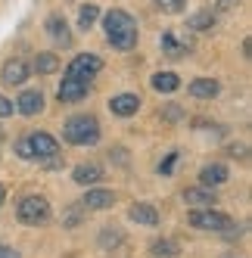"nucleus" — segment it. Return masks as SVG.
<instances>
[{"label": "nucleus", "instance_id": "393cba45", "mask_svg": "<svg viewBox=\"0 0 252 258\" xmlns=\"http://www.w3.org/2000/svg\"><path fill=\"white\" fill-rule=\"evenodd\" d=\"M190 0H153V7L162 10V13H168V16H177V13H184L187 10Z\"/></svg>", "mask_w": 252, "mask_h": 258}, {"label": "nucleus", "instance_id": "2eb2a0df", "mask_svg": "<svg viewBox=\"0 0 252 258\" xmlns=\"http://www.w3.org/2000/svg\"><path fill=\"white\" fill-rule=\"evenodd\" d=\"M159 47H162V53H165L168 59H184L190 53V44H184L174 31H162L159 34Z\"/></svg>", "mask_w": 252, "mask_h": 258}, {"label": "nucleus", "instance_id": "a878e982", "mask_svg": "<svg viewBox=\"0 0 252 258\" xmlns=\"http://www.w3.org/2000/svg\"><path fill=\"white\" fill-rule=\"evenodd\" d=\"M121 230H115V227H103V233H100V246L103 249H109V246H118L121 243Z\"/></svg>", "mask_w": 252, "mask_h": 258}, {"label": "nucleus", "instance_id": "5701e85b", "mask_svg": "<svg viewBox=\"0 0 252 258\" xmlns=\"http://www.w3.org/2000/svg\"><path fill=\"white\" fill-rule=\"evenodd\" d=\"M87 218V209L81 206V202H75V206H69L66 209V215H62V227H69V230H75L81 221Z\"/></svg>", "mask_w": 252, "mask_h": 258}, {"label": "nucleus", "instance_id": "0eeeda50", "mask_svg": "<svg viewBox=\"0 0 252 258\" xmlns=\"http://www.w3.org/2000/svg\"><path fill=\"white\" fill-rule=\"evenodd\" d=\"M28 146H31V156L44 162V159H53V156H59V140L47 134V131H34L28 134Z\"/></svg>", "mask_w": 252, "mask_h": 258}, {"label": "nucleus", "instance_id": "f3484780", "mask_svg": "<svg viewBox=\"0 0 252 258\" xmlns=\"http://www.w3.org/2000/svg\"><path fill=\"white\" fill-rule=\"evenodd\" d=\"M128 218L140 227H159V212H156V206H150V202H134L128 209Z\"/></svg>", "mask_w": 252, "mask_h": 258}, {"label": "nucleus", "instance_id": "20e7f679", "mask_svg": "<svg viewBox=\"0 0 252 258\" xmlns=\"http://www.w3.org/2000/svg\"><path fill=\"white\" fill-rule=\"evenodd\" d=\"M190 227L196 230H212V233H230L233 218L218 212V209H196L190 212Z\"/></svg>", "mask_w": 252, "mask_h": 258}, {"label": "nucleus", "instance_id": "f257e3e1", "mask_svg": "<svg viewBox=\"0 0 252 258\" xmlns=\"http://www.w3.org/2000/svg\"><path fill=\"white\" fill-rule=\"evenodd\" d=\"M103 34H106V41H109V47L121 50V53H128L137 47V38H140V31H137V19L128 13V10H109V13H103Z\"/></svg>", "mask_w": 252, "mask_h": 258}, {"label": "nucleus", "instance_id": "4be33fe9", "mask_svg": "<svg viewBox=\"0 0 252 258\" xmlns=\"http://www.w3.org/2000/svg\"><path fill=\"white\" fill-rule=\"evenodd\" d=\"M97 19H100V7L97 4H84L78 10V31H91L97 25Z\"/></svg>", "mask_w": 252, "mask_h": 258}, {"label": "nucleus", "instance_id": "7c9ffc66", "mask_svg": "<svg viewBox=\"0 0 252 258\" xmlns=\"http://www.w3.org/2000/svg\"><path fill=\"white\" fill-rule=\"evenodd\" d=\"M16 112V103L10 100V97H4V94H0V118H10Z\"/></svg>", "mask_w": 252, "mask_h": 258}, {"label": "nucleus", "instance_id": "9b49d317", "mask_svg": "<svg viewBox=\"0 0 252 258\" xmlns=\"http://www.w3.org/2000/svg\"><path fill=\"white\" fill-rule=\"evenodd\" d=\"M140 97L137 94H115L112 100H109V112L112 115H118V118H131V115H137L140 112Z\"/></svg>", "mask_w": 252, "mask_h": 258}, {"label": "nucleus", "instance_id": "f03ea898", "mask_svg": "<svg viewBox=\"0 0 252 258\" xmlns=\"http://www.w3.org/2000/svg\"><path fill=\"white\" fill-rule=\"evenodd\" d=\"M62 137L72 146H94L100 140V121H97V115H87V112L72 115L62 124Z\"/></svg>", "mask_w": 252, "mask_h": 258}, {"label": "nucleus", "instance_id": "4468645a", "mask_svg": "<svg viewBox=\"0 0 252 258\" xmlns=\"http://www.w3.org/2000/svg\"><path fill=\"white\" fill-rule=\"evenodd\" d=\"M187 94L196 97V100H215L221 94V81L218 78H193L187 84Z\"/></svg>", "mask_w": 252, "mask_h": 258}, {"label": "nucleus", "instance_id": "39448f33", "mask_svg": "<svg viewBox=\"0 0 252 258\" xmlns=\"http://www.w3.org/2000/svg\"><path fill=\"white\" fill-rule=\"evenodd\" d=\"M103 72V59L97 53H75L72 62L66 66V78H81V81H91Z\"/></svg>", "mask_w": 252, "mask_h": 258}, {"label": "nucleus", "instance_id": "f8f14e48", "mask_svg": "<svg viewBox=\"0 0 252 258\" xmlns=\"http://www.w3.org/2000/svg\"><path fill=\"white\" fill-rule=\"evenodd\" d=\"M16 112H22V115H38V112H44V94L38 87H28V90H22L19 94V100H16Z\"/></svg>", "mask_w": 252, "mask_h": 258}, {"label": "nucleus", "instance_id": "423d86ee", "mask_svg": "<svg viewBox=\"0 0 252 258\" xmlns=\"http://www.w3.org/2000/svg\"><path fill=\"white\" fill-rule=\"evenodd\" d=\"M31 78V62L22 59V56H13L4 62V69H0V81H4L7 87H22L25 81Z\"/></svg>", "mask_w": 252, "mask_h": 258}, {"label": "nucleus", "instance_id": "c85d7f7f", "mask_svg": "<svg viewBox=\"0 0 252 258\" xmlns=\"http://www.w3.org/2000/svg\"><path fill=\"white\" fill-rule=\"evenodd\" d=\"M16 156H19V159H25V162H34V156H31V146H28V137H19V140H16Z\"/></svg>", "mask_w": 252, "mask_h": 258}, {"label": "nucleus", "instance_id": "dca6fc26", "mask_svg": "<svg viewBox=\"0 0 252 258\" xmlns=\"http://www.w3.org/2000/svg\"><path fill=\"white\" fill-rule=\"evenodd\" d=\"M227 177H230V171H227V165H221V162H209V165H203V171H200V183L203 187H221V183H227Z\"/></svg>", "mask_w": 252, "mask_h": 258}, {"label": "nucleus", "instance_id": "6ab92c4d", "mask_svg": "<svg viewBox=\"0 0 252 258\" xmlns=\"http://www.w3.org/2000/svg\"><path fill=\"white\" fill-rule=\"evenodd\" d=\"M215 25H218V13H212V10H196L193 16H187V28L200 31V34H209Z\"/></svg>", "mask_w": 252, "mask_h": 258}, {"label": "nucleus", "instance_id": "a211bd4d", "mask_svg": "<svg viewBox=\"0 0 252 258\" xmlns=\"http://www.w3.org/2000/svg\"><path fill=\"white\" fill-rule=\"evenodd\" d=\"M184 202L187 206H200V209H212L215 202H218V196H215V190L212 187H187L184 190Z\"/></svg>", "mask_w": 252, "mask_h": 258}, {"label": "nucleus", "instance_id": "ddd939ff", "mask_svg": "<svg viewBox=\"0 0 252 258\" xmlns=\"http://www.w3.org/2000/svg\"><path fill=\"white\" fill-rule=\"evenodd\" d=\"M72 180H75L78 187H94V183L103 180V165L100 162H81V165H75V171H72Z\"/></svg>", "mask_w": 252, "mask_h": 258}, {"label": "nucleus", "instance_id": "1a4fd4ad", "mask_svg": "<svg viewBox=\"0 0 252 258\" xmlns=\"http://www.w3.org/2000/svg\"><path fill=\"white\" fill-rule=\"evenodd\" d=\"M81 206H84L87 212H106V209L115 206V193H112V190H103V187H91V190L84 193Z\"/></svg>", "mask_w": 252, "mask_h": 258}, {"label": "nucleus", "instance_id": "7ed1b4c3", "mask_svg": "<svg viewBox=\"0 0 252 258\" xmlns=\"http://www.w3.org/2000/svg\"><path fill=\"white\" fill-rule=\"evenodd\" d=\"M16 218H19L22 224H28V227H38V224H44V221H50V202H47V196H41V193L22 196L19 202H16Z\"/></svg>", "mask_w": 252, "mask_h": 258}, {"label": "nucleus", "instance_id": "c756f323", "mask_svg": "<svg viewBox=\"0 0 252 258\" xmlns=\"http://www.w3.org/2000/svg\"><path fill=\"white\" fill-rule=\"evenodd\" d=\"M237 7H240V0H215L212 13H233Z\"/></svg>", "mask_w": 252, "mask_h": 258}, {"label": "nucleus", "instance_id": "6e6552de", "mask_svg": "<svg viewBox=\"0 0 252 258\" xmlns=\"http://www.w3.org/2000/svg\"><path fill=\"white\" fill-rule=\"evenodd\" d=\"M87 94H91V81H81V78H62L56 97L59 103H81Z\"/></svg>", "mask_w": 252, "mask_h": 258}, {"label": "nucleus", "instance_id": "b1692460", "mask_svg": "<svg viewBox=\"0 0 252 258\" xmlns=\"http://www.w3.org/2000/svg\"><path fill=\"white\" fill-rule=\"evenodd\" d=\"M150 255L153 258H171V255H177V243L174 239H156L150 246Z\"/></svg>", "mask_w": 252, "mask_h": 258}, {"label": "nucleus", "instance_id": "2f4dec72", "mask_svg": "<svg viewBox=\"0 0 252 258\" xmlns=\"http://www.w3.org/2000/svg\"><path fill=\"white\" fill-rule=\"evenodd\" d=\"M227 156H233V159H246V146H243V143H233L230 150H227Z\"/></svg>", "mask_w": 252, "mask_h": 258}, {"label": "nucleus", "instance_id": "473e14b6", "mask_svg": "<svg viewBox=\"0 0 252 258\" xmlns=\"http://www.w3.org/2000/svg\"><path fill=\"white\" fill-rule=\"evenodd\" d=\"M0 258H22V255H19V249H13V246H4V243H0Z\"/></svg>", "mask_w": 252, "mask_h": 258}, {"label": "nucleus", "instance_id": "aec40b11", "mask_svg": "<svg viewBox=\"0 0 252 258\" xmlns=\"http://www.w3.org/2000/svg\"><path fill=\"white\" fill-rule=\"evenodd\" d=\"M150 87L156 90V94H174V90L181 87V78H177L174 72H156V75L150 78Z\"/></svg>", "mask_w": 252, "mask_h": 258}, {"label": "nucleus", "instance_id": "cd10ccee", "mask_svg": "<svg viewBox=\"0 0 252 258\" xmlns=\"http://www.w3.org/2000/svg\"><path fill=\"white\" fill-rule=\"evenodd\" d=\"M159 115L165 118V121H181V118H184V109H181V106H174V103H165V106L159 109Z\"/></svg>", "mask_w": 252, "mask_h": 258}, {"label": "nucleus", "instance_id": "bb28decb", "mask_svg": "<svg viewBox=\"0 0 252 258\" xmlns=\"http://www.w3.org/2000/svg\"><path fill=\"white\" fill-rule=\"evenodd\" d=\"M177 159H181V153H177V150L165 153V159L159 162V174H162V177H171V171H174V165H177Z\"/></svg>", "mask_w": 252, "mask_h": 258}, {"label": "nucleus", "instance_id": "412c9836", "mask_svg": "<svg viewBox=\"0 0 252 258\" xmlns=\"http://www.w3.org/2000/svg\"><path fill=\"white\" fill-rule=\"evenodd\" d=\"M31 69L38 72V75H53V72L59 69V56L56 53H38L34 62H31Z\"/></svg>", "mask_w": 252, "mask_h": 258}, {"label": "nucleus", "instance_id": "9d476101", "mask_svg": "<svg viewBox=\"0 0 252 258\" xmlns=\"http://www.w3.org/2000/svg\"><path fill=\"white\" fill-rule=\"evenodd\" d=\"M47 34L53 41H56L59 47H72V31H69V22H66V16L62 13H50L47 16V22H44Z\"/></svg>", "mask_w": 252, "mask_h": 258}, {"label": "nucleus", "instance_id": "72a5a7b5", "mask_svg": "<svg viewBox=\"0 0 252 258\" xmlns=\"http://www.w3.org/2000/svg\"><path fill=\"white\" fill-rule=\"evenodd\" d=\"M4 202H7V187L0 183V206H4Z\"/></svg>", "mask_w": 252, "mask_h": 258}]
</instances>
